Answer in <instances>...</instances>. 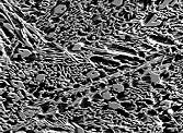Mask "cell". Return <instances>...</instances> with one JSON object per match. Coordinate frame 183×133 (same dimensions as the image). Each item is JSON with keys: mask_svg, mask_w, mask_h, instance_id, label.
I'll return each instance as SVG.
<instances>
[{"mask_svg": "<svg viewBox=\"0 0 183 133\" xmlns=\"http://www.w3.org/2000/svg\"><path fill=\"white\" fill-rule=\"evenodd\" d=\"M66 10H67V7H66L65 4H57L56 7L53 9V15L59 16V15L64 14L65 12H66Z\"/></svg>", "mask_w": 183, "mask_h": 133, "instance_id": "obj_1", "label": "cell"}, {"mask_svg": "<svg viewBox=\"0 0 183 133\" xmlns=\"http://www.w3.org/2000/svg\"><path fill=\"white\" fill-rule=\"evenodd\" d=\"M111 88L114 90L115 93H123L124 89H125L124 85H123V84H121V83H115V84H113V85L111 86Z\"/></svg>", "mask_w": 183, "mask_h": 133, "instance_id": "obj_2", "label": "cell"}, {"mask_svg": "<svg viewBox=\"0 0 183 133\" xmlns=\"http://www.w3.org/2000/svg\"><path fill=\"white\" fill-rule=\"evenodd\" d=\"M30 55H31V51H30L29 49H20L19 50V56L22 57V58H26Z\"/></svg>", "mask_w": 183, "mask_h": 133, "instance_id": "obj_8", "label": "cell"}, {"mask_svg": "<svg viewBox=\"0 0 183 133\" xmlns=\"http://www.w3.org/2000/svg\"><path fill=\"white\" fill-rule=\"evenodd\" d=\"M107 107L110 109H113V110H116V109H121L122 108V105L120 102H116V101H110L107 104Z\"/></svg>", "mask_w": 183, "mask_h": 133, "instance_id": "obj_5", "label": "cell"}, {"mask_svg": "<svg viewBox=\"0 0 183 133\" xmlns=\"http://www.w3.org/2000/svg\"><path fill=\"white\" fill-rule=\"evenodd\" d=\"M10 84H11V86H13L14 88H19V89H24V84H23V82H21V81H15V80H12L11 82H10Z\"/></svg>", "mask_w": 183, "mask_h": 133, "instance_id": "obj_4", "label": "cell"}, {"mask_svg": "<svg viewBox=\"0 0 183 133\" xmlns=\"http://www.w3.org/2000/svg\"><path fill=\"white\" fill-rule=\"evenodd\" d=\"M55 38H56V33H50L46 36V39H48V40H52V39H55Z\"/></svg>", "mask_w": 183, "mask_h": 133, "instance_id": "obj_13", "label": "cell"}, {"mask_svg": "<svg viewBox=\"0 0 183 133\" xmlns=\"http://www.w3.org/2000/svg\"><path fill=\"white\" fill-rule=\"evenodd\" d=\"M46 80V75L45 74H37L35 76V81L37 82V83H42V82H44Z\"/></svg>", "mask_w": 183, "mask_h": 133, "instance_id": "obj_11", "label": "cell"}, {"mask_svg": "<svg viewBox=\"0 0 183 133\" xmlns=\"http://www.w3.org/2000/svg\"><path fill=\"white\" fill-rule=\"evenodd\" d=\"M3 26L4 27H7L9 31H11V32H13V26L11 25V24H9V23H3Z\"/></svg>", "mask_w": 183, "mask_h": 133, "instance_id": "obj_14", "label": "cell"}, {"mask_svg": "<svg viewBox=\"0 0 183 133\" xmlns=\"http://www.w3.org/2000/svg\"><path fill=\"white\" fill-rule=\"evenodd\" d=\"M101 98L104 99V100H110L112 98V93L110 92V90H107V89L103 90V92L101 93Z\"/></svg>", "mask_w": 183, "mask_h": 133, "instance_id": "obj_6", "label": "cell"}, {"mask_svg": "<svg viewBox=\"0 0 183 133\" xmlns=\"http://www.w3.org/2000/svg\"><path fill=\"white\" fill-rule=\"evenodd\" d=\"M150 81L154 83H158L160 81V76L157 73H150Z\"/></svg>", "mask_w": 183, "mask_h": 133, "instance_id": "obj_10", "label": "cell"}, {"mask_svg": "<svg viewBox=\"0 0 183 133\" xmlns=\"http://www.w3.org/2000/svg\"><path fill=\"white\" fill-rule=\"evenodd\" d=\"M83 46H84V45H83L82 43L75 44V45H72L71 50H72V51H79V50H81V49H82V47H83Z\"/></svg>", "mask_w": 183, "mask_h": 133, "instance_id": "obj_9", "label": "cell"}, {"mask_svg": "<svg viewBox=\"0 0 183 133\" xmlns=\"http://www.w3.org/2000/svg\"><path fill=\"white\" fill-rule=\"evenodd\" d=\"M123 3H124L123 0H112V5H113V7L120 8V7L123 5Z\"/></svg>", "mask_w": 183, "mask_h": 133, "instance_id": "obj_12", "label": "cell"}, {"mask_svg": "<svg viewBox=\"0 0 183 133\" xmlns=\"http://www.w3.org/2000/svg\"><path fill=\"white\" fill-rule=\"evenodd\" d=\"M99 76H100V72L96 70H91L87 73V77L90 78V80H95V78H98Z\"/></svg>", "mask_w": 183, "mask_h": 133, "instance_id": "obj_3", "label": "cell"}, {"mask_svg": "<svg viewBox=\"0 0 183 133\" xmlns=\"http://www.w3.org/2000/svg\"><path fill=\"white\" fill-rule=\"evenodd\" d=\"M23 111L25 112V114L28 116V118H33V117L35 116V113H36V111H35L34 109H32V108H24Z\"/></svg>", "mask_w": 183, "mask_h": 133, "instance_id": "obj_7", "label": "cell"}]
</instances>
